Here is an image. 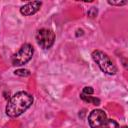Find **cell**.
<instances>
[{
	"label": "cell",
	"instance_id": "7c38bea8",
	"mask_svg": "<svg viewBox=\"0 0 128 128\" xmlns=\"http://www.w3.org/2000/svg\"><path fill=\"white\" fill-rule=\"evenodd\" d=\"M122 128H127V127H126V126H123V127H122Z\"/></svg>",
	"mask_w": 128,
	"mask_h": 128
},
{
	"label": "cell",
	"instance_id": "3957f363",
	"mask_svg": "<svg viewBox=\"0 0 128 128\" xmlns=\"http://www.w3.org/2000/svg\"><path fill=\"white\" fill-rule=\"evenodd\" d=\"M33 56V47L26 43L21 46V48L12 56L11 61L14 66H22L26 64Z\"/></svg>",
	"mask_w": 128,
	"mask_h": 128
},
{
	"label": "cell",
	"instance_id": "6da1fadb",
	"mask_svg": "<svg viewBox=\"0 0 128 128\" xmlns=\"http://www.w3.org/2000/svg\"><path fill=\"white\" fill-rule=\"evenodd\" d=\"M33 103V97L24 91L14 94L6 106V114L9 117H18L25 112Z\"/></svg>",
	"mask_w": 128,
	"mask_h": 128
},
{
	"label": "cell",
	"instance_id": "8992f818",
	"mask_svg": "<svg viewBox=\"0 0 128 128\" xmlns=\"http://www.w3.org/2000/svg\"><path fill=\"white\" fill-rule=\"evenodd\" d=\"M42 3L40 1H33V2H29L27 4H25L24 6H22L20 8V13L24 16H30L35 14L41 7Z\"/></svg>",
	"mask_w": 128,
	"mask_h": 128
},
{
	"label": "cell",
	"instance_id": "277c9868",
	"mask_svg": "<svg viewBox=\"0 0 128 128\" xmlns=\"http://www.w3.org/2000/svg\"><path fill=\"white\" fill-rule=\"evenodd\" d=\"M55 40V34L52 30L42 28L36 33V41L38 45L43 49H49Z\"/></svg>",
	"mask_w": 128,
	"mask_h": 128
},
{
	"label": "cell",
	"instance_id": "9c48e42d",
	"mask_svg": "<svg viewBox=\"0 0 128 128\" xmlns=\"http://www.w3.org/2000/svg\"><path fill=\"white\" fill-rule=\"evenodd\" d=\"M15 75H18V76H29L30 75V72H29V70H27V69H18V70H16L15 71Z\"/></svg>",
	"mask_w": 128,
	"mask_h": 128
},
{
	"label": "cell",
	"instance_id": "7a4b0ae2",
	"mask_svg": "<svg viewBox=\"0 0 128 128\" xmlns=\"http://www.w3.org/2000/svg\"><path fill=\"white\" fill-rule=\"evenodd\" d=\"M92 58L95 61V63L98 65V67L101 69L102 72L108 74V75H114L117 72V68L114 65V63L111 61V59L105 54L104 52L100 50H95L92 53Z\"/></svg>",
	"mask_w": 128,
	"mask_h": 128
},
{
	"label": "cell",
	"instance_id": "52a82bcc",
	"mask_svg": "<svg viewBox=\"0 0 128 128\" xmlns=\"http://www.w3.org/2000/svg\"><path fill=\"white\" fill-rule=\"evenodd\" d=\"M80 97L82 100H84L85 102H89V103H92L93 105H99L100 104V100L96 97H93L91 95H85V94H80Z\"/></svg>",
	"mask_w": 128,
	"mask_h": 128
},
{
	"label": "cell",
	"instance_id": "ba28073f",
	"mask_svg": "<svg viewBox=\"0 0 128 128\" xmlns=\"http://www.w3.org/2000/svg\"><path fill=\"white\" fill-rule=\"evenodd\" d=\"M101 128H119V124L112 119H106V121L103 123Z\"/></svg>",
	"mask_w": 128,
	"mask_h": 128
},
{
	"label": "cell",
	"instance_id": "30bf717a",
	"mask_svg": "<svg viewBox=\"0 0 128 128\" xmlns=\"http://www.w3.org/2000/svg\"><path fill=\"white\" fill-rule=\"evenodd\" d=\"M94 93V90L92 87H84L83 88V91H82V94H85V95H92Z\"/></svg>",
	"mask_w": 128,
	"mask_h": 128
},
{
	"label": "cell",
	"instance_id": "8fae6325",
	"mask_svg": "<svg viewBox=\"0 0 128 128\" xmlns=\"http://www.w3.org/2000/svg\"><path fill=\"white\" fill-rule=\"evenodd\" d=\"M109 4L111 5H117V6H120V5H125L127 3V1H108Z\"/></svg>",
	"mask_w": 128,
	"mask_h": 128
},
{
	"label": "cell",
	"instance_id": "5b68a950",
	"mask_svg": "<svg viewBox=\"0 0 128 128\" xmlns=\"http://www.w3.org/2000/svg\"><path fill=\"white\" fill-rule=\"evenodd\" d=\"M105 121H106V114L101 109L93 110L88 116V122L91 128H101V126Z\"/></svg>",
	"mask_w": 128,
	"mask_h": 128
}]
</instances>
